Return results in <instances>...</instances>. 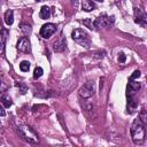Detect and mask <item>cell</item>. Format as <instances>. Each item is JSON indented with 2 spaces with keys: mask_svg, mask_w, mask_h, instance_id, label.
Listing matches in <instances>:
<instances>
[{
  "mask_svg": "<svg viewBox=\"0 0 147 147\" xmlns=\"http://www.w3.org/2000/svg\"><path fill=\"white\" fill-rule=\"evenodd\" d=\"M130 132H131L132 141L136 145H140L144 142L145 137H146V130H145V125L142 124V122L139 118L133 121L131 129H130Z\"/></svg>",
  "mask_w": 147,
  "mask_h": 147,
  "instance_id": "cell-1",
  "label": "cell"
},
{
  "mask_svg": "<svg viewBox=\"0 0 147 147\" xmlns=\"http://www.w3.org/2000/svg\"><path fill=\"white\" fill-rule=\"evenodd\" d=\"M17 133L28 142L30 144H38L39 142V138L38 134L33 131V129H31L28 125H18L17 126Z\"/></svg>",
  "mask_w": 147,
  "mask_h": 147,
  "instance_id": "cell-2",
  "label": "cell"
},
{
  "mask_svg": "<svg viewBox=\"0 0 147 147\" xmlns=\"http://www.w3.org/2000/svg\"><path fill=\"white\" fill-rule=\"evenodd\" d=\"M71 37L74 39V41H76L77 44H79L80 46L88 48L91 45V39L87 34V32L83 29H75L71 33Z\"/></svg>",
  "mask_w": 147,
  "mask_h": 147,
  "instance_id": "cell-3",
  "label": "cell"
},
{
  "mask_svg": "<svg viewBox=\"0 0 147 147\" xmlns=\"http://www.w3.org/2000/svg\"><path fill=\"white\" fill-rule=\"evenodd\" d=\"M115 22V17L114 16H108L107 14H101L100 16H98L94 21V28L95 29H101V28H108L111 26Z\"/></svg>",
  "mask_w": 147,
  "mask_h": 147,
  "instance_id": "cell-4",
  "label": "cell"
},
{
  "mask_svg": "<svg viewBox=\"0 0 147 147\" xmlns=\"http://www.w3.org/2000/svg\"><path fill=\"white\" fill-rule=\"evenodd\" d=\"M95 92V86H94V82L90 80V82H86L80 88H79V95L83 98V99H88L91 98Z\"/></svg>",
  "mask_w": 147,
  "mask_h": 147,
  "instance_id": "cell-5",
  "label": "cell"
},
{
  "mask_svg": "<svg viewBox=\"0 0 147 147\" xmlns=\"http://www.w3.org/2000/svg\"><path fill=\"white\" fill-rule=\"evenodd\" d=\"M56 31V25L53 23H46L40 29V36L45 39H48L51 36H53Z\"/></svg>",
  "mask_w": 147,
  "mask_h": 147,
  "instance_id": "cell-6",
  "label": "cell"
},
{
  "mask_svg": "<svg viewBox=\"0 0 147 147\" xmlns=\"http://www.w3.org/2000/svg\"><path fill=\"white\" fill-rule=\"evenodd\" d=\"M146 21H147V16L145 11L139 7H136L134 8V22L141 26H146Z\"/></svg>",
  "mask_w": 147,
  "mask_h": 147,
  "instance_id": "cell-7",
  "label": "cell"
},
{
  "mask_svg": "<svg viewBox=\"0 0 147 147\" xmlns=\"http://www.w3.org/2000/svg\"><path fill=\"white\" fill-rule=\"evenodd\" d=\"M16 47L22 53H30L31 52V42L26 37H22L21 39H18Z\"/></svg>",
  "mask_w": 147,
  "mask_h": 147,
  "instance_id": "cell-8",
  "label": "cell"
},
{
  "mask_svg": "<svg viewBox=\"0 0 147 147\" xmlns=\"http://www.w3.org/2000/svg\"><path fill=\"white\" fill-rule=\"evenodd\" d=\"M65 45H67L65 38H64L63 36H60V37L54 41V44H53V49H54V52L61 53V52H63V51L65 49Z\"/></svg>",
  "mask_w": 147,
  "mask_h": 147,
  "instance_id": "cell-9",
  "label": "cell"
},
{
  "mask_svg": "<svg viewBox=\"0 0 147 147\" xmlns=\"http://www.w3.org/2000/svg\"><path fill=\"white\" fill-rule=\"evenodd\" d=\"M141 87V84L136 80V79H130L129 78V85H127V90L130 91H133V92H138Z\"/></svg>",
  "mask_w": 147,
  "mask_h": 147,
  "instance_id": "cell-10",
  "label": "cell"
},
{
  "mask_svg": "<svg viewBox=\"0 0 147 147\" xmlns=\"http://www.w3.org/2000/svg\"><path fill=\"white\" fill-rule=\"evenodd\" d=\"M82 9L84 11H92L95 9V5L91 0H83L82 1Z\"/></svg>",
  "mask_w": 147,
  "mask_h": 147,
  "instance_id": "cell-11",
  "label": "cell"
},
{
  "mask_svg": "<svg viewBox=\"0 0 147 147\" xmlns=\"http://www.w3.org/2000/svg\"><path fill=\"white\" fill-rule=\"evenodd\" d=\"M9 36V32H8V30L7 29H1V36H0V38H1V52H2V54H3V52H5V45H6V40H7V37Z\"/></svg>",
  "mask_w": 147,
  "mask_h": 147,
  "instance_id": "cell-12",
  "label": "cell"
},
{
  "mask_svg": "<svg viewBox=\"0 0 147 147\" xmlns=\"http://www.w3.org/2000/svg\"><path fill=\"white\" fill-rule=\"evenodd\" d=\"M39 16H40V18H42V20H47V18H49V16H51V9H49V7H47V6H42V7L40 8Z\"/></svg>",
  "mask_w": 147,
  "mask_h": 147,
  "instance_id": "cell-13",
  "label": "cell"
},
{
  "mask_svg": "<svg viewBox=\"0 0 147 147\" xmlns=\"http://www.w3.org/2000/svg\"><path fill=\"white\" fill-rule=\"evenodd\" d=\"M14 22V13L11 9H8L6 13H5V23L7 25H11Z\"/></svg>",
  "mask_w": 147,
  "mask_h": 147,
  "instance_id": "cell-14",
  "label": "cell"
},
{
  "mask_svg": "<svg viewBox=\"0 0 147 147\" xmlns=\"http://www.w3.org/2000/svg\"><path fill=\"white\" fill-rule=\"evenodd\" d=\"M20 29H21V31H22V32H23L25 36H29V34L31 33V31H32L31 24L25 23V22H22V23L20 24Z\"/></svg>",
  "mask_w": 147,
  "mask_h": 147,
  "instance_id": "cell-15",
  "label": "cell"
},
{
  "mask_svg": "<svg viewBox=\"0 0 147 147\" xmlns=\"http://www.w3.org/2000/svg\"><path fill=\"white\" fill-rule=\"evenodd\" d=\"M1 102H2L3 107H6V108H9V107L13 105V101H11V99L9 98V95H6V94H3V95L1 96Z\"/></svg>",
  "mask_w": 147,
  "mask_h": 147,
  "instance_id": "cell-16",
  "label": "cell"
},
{
  "mask_svg": "<svg viewBox=\"0 0 147 147\" xmlns=\"http://www.w3.org/2000/svg\"><path fill=\"white\" fill-rule=\"evenodd\" d=\"M138 118H139V119L142 122V124L146 126V125H147V110L141 109L140 113H139V115H138Z\"/></svg>",
  "mask_w": 147,
  "mask_h": 147,
  "instance_id": "cell-17",
  "label": "cell"
},
{
  "mask_svg": "<svg viewBox=\"0 0 147 147\" xmlns=\"http://www.w3.org/2000/svg\"><path fill=\"white\" fill-rule=\"evenodd\" d=\"M20 69H21V71H23V72L29 71V69H30V62H29V61H22V62L20 63Z\"/></svg>",
  "mask_w": 147,
  "mask_h": 147,
  "instance_id": "cell-18",
  "label": "cell"
},
{
  "mask_svg": "<svg viewBox=\"0 0 147 147\" xmlns=\"http://www.w3.org/2000/svg\"><path fill=\"white\" fill-rule=\"evenodd\" d=\"M16 86L18 87L21 94H25V93L28 92V87H26V85H25L24 83H22V82H17V83H16Z\"/></svg>",
  "mask_w": 147,
  "mask_h": 147,
  "instance_id": "cell-19",
  "label": "cell"
},
{
  "mask_svg": "<svg viewBox=\"0 0 147 147\" xmlns=\"http://www.w3.org/2000/svg\"><path fill=\"white\" fill-rule=\"evenodd\" d=\"M42 74H44V70H42V68H40V67H37V68L34 69V71H33V78H34V79H38V78H40V77L42 76Z\"/></svg>",
  "mask_w": 147,
  "mask_h": 147,
  "instance_id": "cell-20",
  "label": "cell"
},
{
  "mask_svg": "<svg viewBox=\"0 0 147 147\" xmlns=\"http://www.w3.org/2000/svg\"><path fill=\"white\" fill-rule=\"evenodd\" d=\"M83 24L86 25V26L90 28V29H95V28H94V22H92L91 18H86V20H84V21H83Z\"/></svg>",
  "mask_w": 147,
  "mask_h": 147,
  "instance_id": "cell-21",
  "label": "cell"
},
{
  "mask_svg": "<svg viewBox=\"0 0 147 147\" xmlns=\"http://www.w3.org/2000/svg\"><path fill=\"white\" fill-rule=\"evenodd\" d=\"M105 55H106L105 51H98V52L94 53V56L98 57V59H102V57H105Z\"/></svg>",
  "mask_w": 147,
  "mask_h": 147,
  "instance_id": "cell-22",
  "label": "cell"
},
{
  "mask_svg": "<svg viewBox=\"0 0 147 147\" xmlns=\"http://www.w3.org/2000/svg\"><path fill=\"white\" fill-rule=\"evenodd\" d=\"M117 60H118V62H119V63H124V62H125V60H126V55H125L124 53H119V54H118V59H117Z\"/></svg>",
  "mask_w": 147,
  "mask_h": 147,
  "instance_id": "cell-23",
  "label": "cell"
},
{
  "mask_svg": "<svg viewBox=\"0 0 147 147\" xmlns=\"http://www.w3.org/2000/svg\"><path fill=\"white\" fill-rule=\"evenodd\" d=\"M140 77V71L139 70H134L133 72H132V75L130 76V79H137V78H139Z\"/></svg>",
  "mask_w": 147,
  "mask_h": 147,
  "instance_id": "cell-24",
  "label": "cell"
},
{
  "mask_svg": "<svg viewBox=\"0 0 147 147\" xmlns=\"http://www.w3.org/2000/svg\"><path fill=\"white\" fill-rule=\"evenodd\" d=\"M0 110H1V116H5V109H3V108H1Z\"/></svg>",
  "mask_w": 147,
  "mask_h": 147,
  "instance_id": "cell-25",
  "label": "cell"
},
{
  "mask_svg": "<svg viewBox=\"0 0 147 147\" xmlns=\"http://www.w3.org/2000/svg\"><path fill=\"white\" fill-rule=\"evenodd\" d=\"M96 1H99V2H102V1H103V0H96Z\"/></svg>",
  "mask_w": 147,
  "mask_h": 147,
  "instance_id": "cell-26",
  "label": "cell"
},
{
  "mask_svg": "<svg viewBox=\"0 0 147 147\" xmlns=\"http://www.w3.org/2000/svg\"><path fill=\"white\" fill-rule=\"evenodd\" d=\"M36 1H40V0H36Z\"/></svg>",
  "mask_w": 147,
  "mask_h": 147,
  "instance_id": "cell-27",
  "label": "cell"
}]
</instances>
